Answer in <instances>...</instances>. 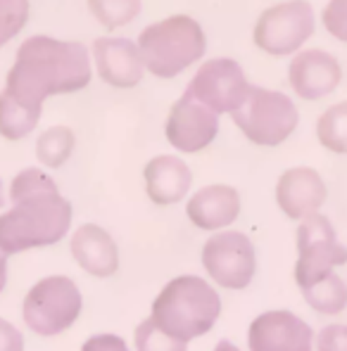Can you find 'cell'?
<instances>
[{
  "label": "cell",
  "instance_id": "22",
  "mask_svg": "<svg viewBox=\"0 0 347 351\" xmlns=\"http://www.w3.org/2000/svg\"><path fill=\"white\" fill-rule=\"evenodd\" d=\"M302 297L312 311L319 316H340L347 308V282L338 273L319 280L317 285L302 290Z\"/></svg>",
  "mask_w": 347,
  "mask_h": 351
},
{
  "label": "cell",
  "instance_id": "17",
  "mask_svg": "<svg viewBox=\"0 0 347 351\" xmlns=\"http://www.w3.org/2000/svg\"><path fill=\"white\" fill-rule=\"evenodd\" d=\"M69 254L76 266L91 278L107 280L119 273V247L107 228L98 223H81L69 233Z\"/></svg>",
  "mask_w": 347,
  "mask_h": 351
},
{
  "label": "cell",
  "instance_id": "21",
  "mask_svg": "<svg viewBox=\"0 0 347 351\" xmlns=\"http://www.w3.org/2000/svg\"><path fill=\"white\" fill-rule=\"evenodd\" d=\"M314 133L326 152L347 157V100L326 107L317 119Z\"/></svg>",
  "mask_w": 347,
  "mask_h": 351
},
{
  "label": "cell",
  "instance_id": "26",
  "mask_svg": "<svg viewBox=\"0 0 347 351\" xmlns=\"http://www.w3.org/2000/svg\"><path fill=\"white\" fill-rule=\"evenodd\" d=\"M29 0H0V48L14 40L29 24Z\"/></svg>",
  "mask_w": 347,
  "mask_h": 351
},
{
  "label": "cell",
  "instance_id": "23",
  "mask_svg": "<svg viewBox=\"0 0 347 351\" xmlns=\"http://www.w3.org/2000/svg\"><path fill=\"white\" fill-rule=\"evenodd\" d=\"M88 12L105 31L124 29L141 14V0H86Z\"/></svg>",
  "mask_w": 347,
  "mask_h": 351
},
{
  "label": "cell",
  "instance_id": "8",
  "mask_svg": "<svg viewBox=\"0 0 347 351\" xmlns=\"http://www.w3.org/2000/svg\"><path fill=\"white\" fill-rule=\"evenodd\" d=\"M295 250L298 259L293 266V278L300 292L338 273V268L347 263V247L338 240L333 221L324 214L300 221L295 230Z\"/></svg>",
  "mask_w": 347,
  "mask_h": 351
},
{
  "label": "cell",
  "instance_id": "12",
  "mask_svg": "<svg viewBox=\"0 0 347 351\" xmlns=\"http://www.w3.org/2000/svg\"><path fill=\"white\" fill-rule=\"evenodd\" d=\"M314 328L288 308L262 311L247 325V351H314Z\"/></svg>",
  "mask_w": 347,
  "mask_h": 351
},
{
  "label": "cell",
  "instance_id": "13",
  "mask_svg": "<svg viewBox=\"0 0 347 351\" xmlns=\"http://www.w3.org/2000/svg\"><path fill=\"white\" fill-rule=\"evenodd\" d=\"M343 76L340 60L321 48H302L288 64L290 90L304 102H319L333 95L343 84Z\"/></svg>",
  "mask_w": 347,
  "mask_h": 351
},
{
  "label": "cell",
  "instance_id": "18",
  "mask_svg": "<svg viewBox=\"0 0 347 351\" xmlns=\"http://www.w3.org/2000/svg\"><path fill=\"white\" fill-rule=\"evenodd\" d=\"M145 197L155 206H174L193 193V171L176 154H155L143 167Z\"/></svg>",
  "mask_w": 347,
  "mask_h": 351
},
{
  "label": "cell",
  "instance_id": "15",
  "mask_svg": "<svg viewBox=\"0 0 347 351\" xmlns=\"http://www.w3.org/2000/svg\"><path fill=\"white\" fill-rule=\"evenodd\" d=\"M273 199L286 219L300 221L321 214L328 199V185L314 167H290L276 178Z\"/></svg>",
  "mask_w": 347,
  "mask_h": 351
},
{
  "label": "cell",
  "instance_id": "4",
  "mask_svg": "<svg viewBox=\"0 0 347 351\" xmlns=\"http://www.w3.org/2000/svg\"><path fill=\"white\" fill-rule=\"evenodd\" d=\"M145 64V74L155 79H176L207 53V34L203 24L190 14H169L148 24L136 40Z\"/></svg>",
  "mask_w": 347,
  "mask_h": 351
},
{
  "label": "cell",
  "instance_id": "20",
  "mask_svg": "<svg viewBox=\"0 0 347 351\" xmlns=\"http://www.w3.org/2000/svg\"><path fill=\"white\" fill-rule=\"evenodd\" d=\"M74 149H76V133L69 126L60 123V126H48L45 131L38 133L34 152L41 169L58 171V169H62L69 162Z\"/></svg>",
  "mask_w": 347,
  "mask_h": 351
},
{
  "label": "cell",
  "instance_id": "24",
  "mask_svg": "<svg viewBox=\"0 0 347 351\" xmlns=\"http://www.w3.org/2000/svg\"><path fill=\"white\" fill-rule=\"evenodd\" d=\"M48 190H60L53 176L48 171H43L41 167H27L12 176V180H10V185H8V197H10V204H12L24 197L48 193Z\"/></svg>",
  "mask_w": 347,
  "mask_h": 351
},
{
  "label": "cell",
  "instance_id": "31",
  "mask_svg": "<svg viewBox=\"0 0 347 351\" xmlns=\"http://www.w3.org/2000/svg\"><path fill=\"white\" fill-rule=\"evenodd\" d=\"M5 285H8V259L0 256V294L5 292Z\"/></svg>",
  "mask_w": 347,
  "mask_h": 351
},
{
  "label": "cell",
  "instance_id": "3",
  "mask_svg": "<svg viewBox=\"0 0 347 351\" xmlns=\"http://www.w3.org/2000/svg\"><path fill=\"white\" fill-rule=\"evenodd\" d=\"M221 308V294L207 278L183 273L155 294L148 318L174 339L188 344L212 332Z\"/></svg>",
  "mask_w": 347,
  "mask_h": 351
},
{
  "label": "cell",
  "instance_id": "11",
  "mask_svg": "<svg viewBox=\"0 0 347 351\" xmlns=\"http://www.w3.org/2000/svg\"><path fill=\"white\" fill-rule=\"evenodd\" d=\"M219 136V114L200 105L188 93L172 102L164 119V138L176 152L200 154Z\"/></svg>",
  "mask_w": 347,
  "mask_h": 351
},
{
  "label": "cell",
  "instance_id": "19",
  "mask_svg": "<svg viewBox=\"0 0 347 351\" xmlns=\"http://www.w3.org/2000/svg\"><path fill=\"white\" fill-rule=\"evenodd\" d=\"M43 110H34L12 97L8 90H0V138L17 143L29 138L38 128Z\"/></svg>",
  "mask_w": 347,
  "mask_h": 351
},
{
  "label": "cell",
  "instance_id": "25",
  "mask_svg": "<svg viewBox=\"0 0 347 351\" xmlns=\"http://www.w3.org/2000/svg\"><path fill=\"white\" fill-rule=\"evenodd\" d=\"M133 349L136 351H188V344L174 339L164 330H159L150 318H143L133 328Z\"/></svg>",
  "mask_w": 347,
  "mask_h": 351
},
{
  "label": "cell",
  "instance_id": "28",
  "mask_svg": "<svg viewBox=\"0 0 347 351\" xmlns=\"http://www.w3.org/2000/svg\"><path fill=\"white\" fill-rule=\"evenodd\" d=\"M314 351H347V325L328 323L314 335Z\"/></svg>",
  "mask_w": 347,
  "mask_h": 351
},
{
  "label": "cell",
  "instance_id": "27",
  "mask_svg": "<svg viewBox=\"0 0 347 351\" xmlns=\"http://www.w3.org/2000/svg\"><path fill=\"white\" fill-rule=\"evenodd\" d=\"M321 24L331 38L347 43V0H328L321 12Z\"/></svg>",
  "mask_w": 347,
  "mask_h": 351
},
{
  "label": "cell",
  "instance_id": "9",
  "mask_svg": "<svg viewBox=\"0 0 347 351\" xmlns=\"http://www.w3.org/2000/svg\"><path fill=\"white\" fill-rule=\"evenodd\" d=\"M205 278L216 290L243 292L252 285L257 276L255 242L240 230H219L205 240L200 252Z\"/></svg>",
  "mask_w": 347,
  "mask_h": 351
},
{
  "label": "cell",
  "instance_id": "33",
  "mask_svg": "<svg viewBox=\"0 0 347 351\" xmlns=\"http://www.w3.org/2000/svg\"><path fill=\"white\" fill-rule=\"evenodd\" d=\"M10 204V197H8V185L3 183V178H0V211H5Z\"/></svg>",
  "mask_w": 347,
  "mask_h": 351
},
{
  "label": "cell",
  "instance_id": "6",
  "mask_svg": "<svg viewBox=\"0 0 347 351\" xmlns=\"http://www.w3.org/2000/svg\"><path fill=\"white\" fill-rule=\"evenodd\" d=\"M231 119L247 143L257 147H278L298 131L300 110L288 93L252 86Z\"/></svg>",
  "mask_w": 347,
  "mask_h": 351
},
{
  "label": "cell",
  "instance_id": "32",
  "mask_svg": "<svg viewBox=\"0 0 347 351\" xmlns=\"http://www.w3.org/2000/svg\"><path fill=\"white\" fill-rule=\"evenodd\" d=\"M212 351H243V349L238 347V344L229 342V339H219V342H216V347Z\"/></svg>",
  "mask_w": 347,
  "mask_h": 351
},
{
  "label": "cell",
  "instance_id": "2",
  "mask_svg": "<svg viewBox=\"0 0 347 351\" xmlns=\"http://www.w3.org/2000/svg\"><path fill=\"white\" fill-rule=\"evenodd\" d=\"M74 209L60 190L24 197L0 211V256L45 250L71 233Z\"/></svg>",
  "mask_w": 347,
  "mask_h": 351
},
{
  "label": "cell",
  "instance_id": "14",
  "mask_svg": "<svg viewBox=\"0 0 347 351\" xmlns=\"http://www.w3.org/2000/svg\"><path fill=\"white\" fill-rule=\"evenodd\" d=\"M93 74L117 90H131L145 79V64L136 40L124 36H100L91 45Z\"/></svg>",
  "mask_w": 347,
  "mask_h": 351
},
{
  "label": "cell",
  "instance_id": "16",
  "mask_svg": "<svg viewBox=\"0 0 347 351\" xmlns=\"http://www.w3.org/2000/svg\"><path fill=\"white\" fill-rule=\"evenodd\" d=\"M186 219L193 228L203 233H219L229 230L243 211V199L233 185L229 183H210L193 190L183 202Z\"/></svg>",
  "mask_w": 347,
  "mask_h": 351
},
{
  "label": "cell",
  "instance_id": "30",
  "mask_svg": "<svg viewBox=\"0 0 347 351\" xmlns=\"http://www.w3.org/2000/svg\"><path fill=\"white\" fill-rule=\"evenodd\" d=\"M22 330L14 323H10L8 318L0 316V351H24L27 347Z\"/></svg>",
  "mask_w": 347,
  "mask_h": 351
},
{
  "label": "cell",
  "instance_id": "5",
  "mask_svg": "<svg viewBox=\"0 0 347 351\" xmlns=\"http://www.w3.org/2000/svg\"><path fill=\"white\" fill-rule=\"evenodd\" d=\"M84 294L74 278L45 276L29 287L22 299V323L38 337H58L79 323Z\"/></svg>",
  "mask_w": 347,
  "mask_h": 351
},
{
  "label": "cell",
  "instance_id": "7",
  "mask_svg": "<svg viewBox=\"0 0 347 351\" xmlns=\"http://www.w3.org/2000/svg\"><path fill=\"white\" fill-rule=\"evenodd\" d=\"M317 31V14L307 0H281L262 10L252 27V43L269 58H293Z\"/></svg>",
  "mask_w": 347,
  "mask_h": 351
},
{
  "label": "cell",
  "instance_id": "1",
  "mask_svg": "<svg viewBox=\"0 0 347 351\" xmlns=\"http://www.w3.org/2000/svg\"><path fill=\"white\" fill-rule=\"evenodd\" d=\"M91 81V50L84 43L38 34L29 36L17 48L3 90L27 107L43 110L48 97L79 93Z\"/></svg>",
  "mask_w": 347,
  "mask_h": 351
},
{
  "label": "cell",
  "instance_id": "10",
  "mask_svg": "<svg viewBox=\"0 0 347 351\" xmlns=\"http://www.w3.org/2000/svg\"><path fill=\"white\" fill-rule=\"evenodd\" d=\"M252 84L247 81L245 69L231 58L205 60L188 81L190 97L212 110L214 114H233L247 97Z\"/></svg>",
  "mask_w": 347,
  "mask_h": 351
},
{
  "label": "cell",
  "instance_id": "29",
  "mask_svg": "<svg viewBox=\"0 0 347 351\" xmlns=\"http://www.w3.org/2000/svg\"><path fill=\"white\" fill-rule=\"evenodd\" d=\"M79 351H131V349H128V342L122 335L98 332V335H91V337L81 344Z\"/></svg>",
  "mask_w": 347,
  "mask_h": 351
}]
</instances>
